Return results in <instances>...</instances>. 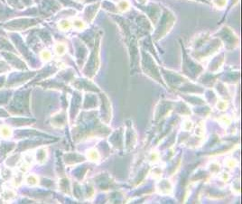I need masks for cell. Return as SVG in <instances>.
I'll use <instances>...</instances> for the list:
<instances>
[{"label":"cell","mask_w":242,"mask_h":204,"mask_svg":"<svg viewBox=\"0 0 242 204\" xmlns=\"http://www.w3.org/2000/svg\"><path fill=\"white\" fill-rule=\"evenodd\" d=\"M41 56H42V58H43L44 60L48 61V60H50V58H51V54H50V53L44 51V52H43V53H41Z\"/></svg>","instance_id":"2"},{"label":"cell","mask_w":242,"mask_h":204,"mask_svg":"<svg viewBox=\"0 0 242 204\" xmlns=\"http://www.w3.org/2000/svg\"><path fill=\"white\" fill-rule=\"evenodd\" d=\"M0 136H3L4 138H8L12 136V130L11 128H9L8 126H2L0 128Z\"/></svg>","instance_id":"1"},{"label":"cell","mask_w":242,"mask_h":204,"mask_svg":"<svg viewBox=\"0 0 242 204\" xmlns=\"http://www.w3.org/2000/svg\"><path fill=\"white\" fill-rule=\"evenodd\" d=\"M64 50H65V47L63 45H58L57 47H56V52L60 54H62L63 53H64Z\"/></svg>","instance_id":"3"},{"label":"cell","mask_w":242,"mask_h":204,"mask_svg":"<svg viewBox=\"0 0 242 204\" xmlns=\"http://www.w3.org/2000/svg\"><path fill=\"white\" fill-rule=\"evenodd\" d=\"M59 27H61L62 30H66V28H69V23H67L66 21H63L59 24Z\"/></svg>","instance_id":"4"}]
</instances>
